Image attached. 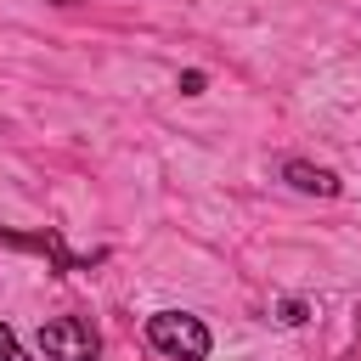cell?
I'll return each mask as SVG.
<instances>
[{
  "instance_id": "2",
  "label": "cell",
  "mask_w": 361,
  "mask_h": 361,
  "mask_svg": "<svg viewBox=\"0 0 361 361\" xmlns=\"http://www.w3.org/2000/svg\"><path fill=\"white\" fill-rule=\"evenodd\" d=\"M39 350H45V361H96V355H102V338H96L90 322L56 316V322L39 327Z\"/></svg>"
},
{
  "instance_id": "6",
  "label": "cell",
  "mask_w": 361,
  "mask_h": 361,
  "mask_svg": "<svg viewBox=\"0 0 361 361\" xmlns=\"http://www.w3.org/2000/svg\"><path fill=\"white\" fill-rule=\"evenodd\" d=\"M0 361H28V355H23V344H17V333H11L6 322H0Z\"/></svg>"
},
{
  "instance_id": "8",
  "label": "cell",
  "mask_w": 361,
  "mask_h": 361,
  "mask_svg": "<svg viewBox=\"0 0 361 361\" xmlns=\"http://www.w3.org/2000/svg\"><path fill=\"white\" fill-rule=\"evenodd\" d=\"M56 6H79V0H56Z\"/></svg>"
},
{
  "instance_id": "7",
  "label": "cell",
  "mask_w": 361,
  "mask_h": 361,
  "mask_svg": "<svg viewBox=\"0 0 361 361\" xmlns=\"http://www.w3.org/2000/svg\"><path fill=\"white\" fill-rule=\"evenodd\" d=\"M197 90H203V73H197V68H192V73H180V96H197Z\"/></svg>"
},
{
  "instance_id": "1",
  "label": "cell",
  "mask_w": 361,
  "mask_h": 361,
  "mask_svg": "<svg viewBox=\"0 0 361 361\" xmlns=\"http://www.w3.org/2000/svg\"><path fill=\"white\" fill-rule=\"evenodd\" d=\"M147 344L169 361H203L209 355V327L186 310H152L147 316Z\"/></svg>"
},
{
  "instance_id": "3",
  "label": "cell",
  "mask_w": 361,
  "mask_h": 361,
  "mask_svg": "<svg viewBox=\"0 0 361 361\" xmlns=\"http://www.w3.org/2000/svg\"><path fill=\"white\" fill-rule=\"evenodd\" d=\"M0 243H6V248H28V254H45V259H51V271H90V265L102 259V254H96V259L68 254V243H62L51 226H45V231H11V226H0Z\"/></svg>"
},
{
  "instance_id": "5",
  "label": "cell",
  "mask_w": 361,
  "mask_h": 361,
  "mask_svg": "<svg viewBox=\"0 0 361 361\" xmlns=\"http://www.w3.org/2000/svg\"><path fill=\"white\" fill-rule=\"evenodd\" d=\"M276 322H282V327H299V322H305V299H282V305H276Z\"/></svg>"
},
{
  "instance_id": "4",
  "label": "cell",
  "mask_w": 361,
  "mask_h": 361,
  "mask_svg": "<svg viewBox=\"0 0 361 361\" xmlns=\"http://www.w3.org/2000/svg\"><path fill=\"white\" fill-rule=\"evenodd\" d=\"M282 180L299 186V192H310V197H338V175L322 169V164H305V158H288L282 164Z\"/></svg>"
}]
</instances>
